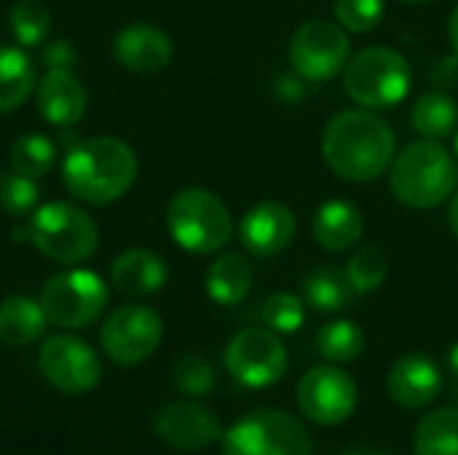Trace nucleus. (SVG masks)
I'll return each instance as SVG.
<instances>
[{
  "label": "nucleus",
  "instance_id": "obj_4",
  "mask_svg": "<svg viewBox=\"0 0 458 455\" xmlns=\"http://www.w3.org/2000/svg\"><path fill=\"white\" fill-rule=\"evenodd\" d=\"M166 228L177 247L193 255L220 252L233 239V217L207 188H182L166 204Z\"/></svg>",
  "mask_w": 458,
  "mask_h": 455
},
{
  "label": "nucleus",
  "instance_id": "obj_28",
  "mask_svg": "<svg viewBox=\"0 0 458 455\" xmlns=\"http://www.w3.org/2000/svg\"><path fill=\"white\" fill-rule=\"evenodd\" d=\"M11 172H19L24 177H43L54 169L56 164V145L38 131L21 134L19 139H13L11 145Z\"/></svg>",
  "mask_w": 458,
  "mask_h": 455
},
{
  "label": "nucleus",
  "instance_id": "obj_13",
  "mask_svg": "<svg viewBox=\"0 0 458 455\" xmlns=\"http://www.w3.org/2000/svg\"><path fill=\"white\" fill-rule=\"evenodd\" d=\"M298 408L319 426H338L357 408V383L335 365L311 367L298 383Z\"/></svg>",
  "mask_w": 458,
  "mask_h": 455
},
{
  "label": "nucleus",
  "instance_id": "obj_7",
  "mask_svg": "<svg viewBox=\"0 0 458 455\" xmlns=\"http://www.w3.org/2000/svg\"><path fill=\"white\" fill-rule=\"evenodd\" d=\"M223 455H317V448L295 416L258 408L223 434Z\"/></svg>",
  "mask_w": 458,
  "mask_h": 455
},
{
  "label": "nucleus",
  "instance_id": "obj_39",
  "mask_svg": "<svg viewBox=\"0 0 458 455\" xmlns=\"http://www.w3.org/2000/svg\"><path fill=\"white\" fill-rule=\"evenodd\" d=\"M448 370H451V375L456 378L458 383V341L451 346V351H448Z\"/></svg>",
  "mask_w": 458,
  "mask_h": 455
},
{
  "label": "nucleus",
  "instance_id": "obj_18",
  "mask_svg": "<svg viewBox=\"0 0 458 455\" xmlns=\"http://www.w3.org/2000/svg\"><path fill=\"white\" fill-rule=\"evenodd\" d=\"M38 110L54 126H72L83 118L89 94L72 70H46L35 83Z\"/></svg>",
  "mask_w": 458,
  "mask_h": 455
},
{
  "label": "nucleus",
  "instance_id": "obj_25",
  "mask_svg": "<svg viewBox=\"0 0 458 455\" xmlns=\"http://www.w3.org/2000/svg\"><path fill=\"white\" fill-rule=\"evenodd\" d=\"M411 121L424 139H445L458 129V105L445 88L419 94Z\"/></svg>",
  "mask_w": 458,
  "mask_h": 455
},
{
  "label": "nucleus",
  "instance_id": "obj_31",
  "mask_svg": "<svg viewBox=\"0 0 458 455\" xmlns=\"http://www.w3.org/2000/svg\"><path fill=\"white\" fill-rule=\"evenodd\" d=\"M260 319L279 335L298 333L306 322V300L293 292H274L260 303Z\"/></svg>",
  "mask_w": 458,
  "mask_h": 455
},
{
  "label": "nucleus",
  "instance_id": "obj_24",
  "mask_svg": "<svg viewBox=\"0 0 458 455\" xmlns=\"http://www.w3.org/2000/svg\"><path fill=\"white\" fill-rule=\"evenodd\" d=\"M38 75L32 59L19 48L0 43V113H11L35 91Z\"/></svg>",
  "mask_w": 458,
  "mask_h": 455
},
{
  "label": "nucleus",
  "instance_id": "obj_12",
  "mask_svg": "<svg viewBox=\"0 0 458 455\" xmlns=\"http://www.w3.org/2000/svg\"><path fill=\"white\" fill-rule=\"evenodd\" d=\"M40 375L64 394H86L102 381V362L97 351L75 335H51L38 354Z\"/></svg>",
  "mask_w": 458,
  "mask_h": 455
},
{
  "label": "nucleus",
  "instance_id": "obj_37",
  "mask_svg": "<svg viewBox=\"0 0 458 455\" xmlns=\"http://www.w3.org/2000/svg\"><path fill=\"white\" fill-rule=\"evenodd\" d=\"M448 38H451L454 54L458 56V5L451 11V19H448Z\"/></svg>",
  "mask_w": 458,
  "mask_h": 455
},
{
  "label": "nucleus",
  "instance_id": "obj_23",
  "mask_svg": "<svg viewBox=\"0 0 458 455\" xmlns=\"http://www.w3.org/2000/svg\"><path fill=\"white\" fill-rule=\"evenodd\" d=\"M46 311L27 295H11L0 303V341L5 346H27L46 330Z\"/></svg>",
  "mask_w": 458,
  "mask_h": 455
},
{
  "label": "nucleus",
  "instance_id": "obj_16",
  "mask_svg": "<svg viewBox=\"0 0 458 455\" xmlns=\"http://www.w3.org/2000/svg\"><path fill=\"white\" fill-rule=\"evenodd\" d=\"M113 54L123 70L137 75H156L169 67L174 56V43L166 29L150 21H134L115 35Z\"/></svg>",
  "mask_w": 458,
  "mask_h": 455
},
{
  "label": "nucleus",
  "instance_id": "obj_20",
  "mask_svg": "<svg viewBox=\"0 0 458 455\" xmlns=\"http://www.w3.org/2000/svg\"><path fill=\"white\" fill-rule=\"evenodd\" d=\"M169 279V268L158 252L150 249H126L110 265V282L121 295L148 298L158 292Z\"/></svg>",
  "mask_w": 458,
  "mask_h": 455
},
{
  "label": "nucleus",
  "instance_id": "obj_10",
  "mask_svg": "<svg viewBox=\"0 0 458 455\" xmlns=\"http://www.w3.org/2000/svg\"><path fill=\"white\" fill-rule=\"evenodd\" d=\"M164 338V322L161 316L140 303H129L115 308L99 333L105 354L121 365V367H134L142 365L156 354Z\"/></svg>",
  "mask_w": 458,
  "mask_h": 455
},
{
  "label": "nucleus",
  "instance_id": "obj_32",
  "mask_svg": "<svg viewBox=\"0 0 458 455\" xmlns=\"http://www.w3.org/2000/svg\"><path fill=\"white\" fill-rule=\"evenodd\" d=\"M172 383L177 392H182L188 397H207L215 389L217 375H215V367L209 359H204L199 354H185L177 359V365L172 370Z\"/></svg>",
  "mask_w": 458,
  "mask_h": 455
},
{
  "label": "nucleus",
  "instance_id": "obj_21",
  "mask_svg": "<svg viewBox=\"0 0 458 455\" xmlns=\"http://www.w3.org/2000/svg\"><path fill=\"white\" fill-rule=\"evenodd\" d=\"M204 284L217 306H239L252 290V265L244 255L225 252L209 265Z\"/></svg>",
  "mask_w": 458,
  "mask_h": 455
},
{
  "label": "nucleus",
  "instance_id": "obj_11",
  "mask_svg": "<svg viewBox=\"0 0 458 455\" xmlns=\"http://www.w3.org/2000/svg\"><path fill=\"white\" fill-rule=\"evenodd\" d=\"M228 373L247 389H268L287 373V349L274 330L247 327L225 349Z\"/></svg>",
  "mask_w": 458,
  "mask_h": 455
},
{
  "label": "nucleus",
  "instance_id": "obj_17",
  "mask_svg": "<svg viewBox=\"0 0 458 455\" xmlns=\"http://www.w3.org/2000/svg\"><path fill=\"white\" fill-rule=\"evenodd\" d=\"M389 397L394 405L405 410H421L432 405L443 389V373L437 362L427 354H405L400 357L386 378Z\"/></svg>",
  "mask_w": 458,
  "mask_h": 455
},
{
  "label": "nucleus",
  "instance_id": "obj_41",
  "mask_svg": "<svg viewBox=\"0 0 458 455\" xmlns=\"http://www.w3.org/2000/svg\"><path fill=\"white\" fill-rule=\"evenodd\" d=\"M454 156H456V161H458V129L454 131Z\"/></svg>",
  "mask_w": 458,
  "mask_h": 455
},
{
  "label": "nucleus",
  "instance_id": "obj_9",
  "mask_svg": "<svg viewBox=\"0 0 458 455\" xmlns=\"http://www.w3.org/2000/svg\"><path fill=\"white\" fill-rule=\"evenodd\" d=\"M352 59L349 32L330 19H309L290 38V64L311 83H325L346 70Z\"/></svg>",
  "mask_w": 458,
  "mask_h": 455
},
{
  "label": "nucleus",
  "instance_id": "obj_27",
  "mask_svg": "<svg viewBox=\"0 0 458 455\" xmlns=\"http://www.w3.org/2000/svg\"><path fill=\"white\" fill-rule=\"evenodd\" d=\"M317 351L330 365H349L362 357L365 351V333L357 322L335 319L325 324L317 335Z\"/></svg>",
  "mask_w": 458,
  "mask_h": 455
},
{
  "label": "nucleus",
  "instance_id": "obj_30",
  "mask_svg": "<svg viewBox=\"0 0 458 455\" xmlns=\"http://www.w3.org/2000/svg\"><path fill=\"white\" fill-rule=\"evenodd\" d=\"M389 274V257L384 255L381 247H360L352 252L349 263H346V276L352 282V287L357 290V295H370L376 292Z\"/></svg>",
  "mask_w": 458,
  "mask_h": 455
},
{
  "label": "nucleus",
  "instance_id": "obj_42",
  "mask_svg": "<svg viewBox=\"0 0 458 455\" xmlns=\"http://www.w3.org/2000/svg\"><path fill=\"white\" fill-rule=\"evenodd\" d=\"M405 3H427V0H405Z\"/></svg>",
  "mask_w": 458,
  "mask_h": 455
},
{
  "label": "nucleus",
  "instance_id": "obj_19",
  "mask_svg": "<svg viewBox=\"0 0 458 455\" xmlns=\"http://www.w3.org/2000/svg\"><path fill=\"white\" fill-rule=\"evenodd\" d=\"M365 233V217L360 212L357 204L352 201H325L314 220H311V236L317 241V247H322L325 252H349L352 247L360 244Z\"/></svg>",
  "mask_w": 458,
  "mask_h": 455
},
{
  "label": "nucleus",
  "instance_id": "obj_15",
  "mask_svg": "<svg viewBox=\"0 0 458 455\" xmlns=\"http://www.w3.org/2000/svg\"><path fill=\"white\" fill-rule=\"evenodd\" d=\"M298 233V220L290 206L279 201L255 204L239 223V241L252 257H276L282 255Z\"/></svg>",
  "mask_w": 458,
  "mask_h": 455
},
{
  "label": "nucleus",
  "instance_id": "obj_40",
  "mask_svg": "<svg viewBox=\"0 0 458 455\" xmlns=\"http://www.w3.org/2000/svg\"><path fill=\"white\" fill-rule=\"evenodd\" d=\"M341 455H392V453H384V451H370V448H360V451H346V453Z\"/></svg>",
  "mask_w": 458,
  "mask_h": 455
},
{
  "label": "nucleus",
  "instance_id": "obj_35",
  "mask_svg": "<svg viewBox=\"0 0 458 455\" xmlns=\"http://www.w3.org/2000/svg\"><path fill=\"white\" fill-rule=\"evenodd\" d=\"M75 48L70 40H54L43 48V64L46 70H72L75 64Z\"/></svg>",
  "mask_w": 458,
  "mask_h": 455
},
{
  "label": "nucleus",
  "instance_id": "obj_1",
  "mask_svg": "<svg viewBox=\"0 0 458 455\" xmlns=\"http://www.w3.org/2000/svg\"><path fill=\"white\" fill-rule=\"evenodd\" d=\"M397 153L392 126L376 110H341L322 131V158L346 182H373L389 172Z\"/></svg>",
  "mask_w": 458,
  "mask_h": 455
},
{
  "label": "nucleus",
  "instance_id": "obj_26",
  "mask_svg": "<svg viewBox=\"0 0 458 455\" xmlns=\"http://www.w3.org/2000/svg\"><path fill=\"white\" fill-rule=\"evenodd\" d=\"M416 455H458V408L429 413L413 432Z\"/></svg>",
  "mask_w": 458,
  "mask_h": 455
},
{
  "label": "nucleus",
  "instance_id": "obj_33",
  "mask_svg": "<svg viewBox=\"0 0 458 455\" xmlns=\"http://www.w3.org/2000/svg\"><path fill=\"white\" fill-rule=\"evenodd\" d=\"M38 198H40V188L35 177H24L19 172H5L0 177V209L8 217L32 215Z\"/></svg>",
  "mask_w": 458,
  "mask_h": 455
},
{
  "label": "nucleus",
  "instance_id": "obj_5",
  "mask_svg": "<svg viewBox=\"0 0 458 455\" xmlns=\"http://www.w3.org/2000/svg\"><path fill=\"white\" fill-rule=\"evenodd\" d=\"M24 236L40 255L62 265L86 263L99 247V228L91 215L67 201H51L32 209Z\"/></svg>",
  "mask_w": 458,
  "mask_h": 455
},
{
  "label": "nucleus",
  "instance_id": "obj_29",
  "mask_svg": "<svg viewBox=\"0 0 458 455\" xmlns=\"http://www.w3.org/2000/svg\"><path fill=\"white\" fill-rule=\"evenodd\" d=\"M8 29L19 46L35 48L51 32V11L40 0H19L8 11Z\"/></svg>",
  "mask_w": 458,
  "mask_h": 455
},
{
  "label": "nucleus",
  "instance_id": "obj_8",
  "mask_svg": "<svg viewBox=\"0 0 458 455\" xmlns=\"http://www.w3.org/2000/svg\"><path fill=\"white\" fill-rule=\"evenodd\" d=\"M107 295V284L102 282L99 274L72 268L46 282L40 292V306L51 324L62 330H81L102 316Z\"/></svg>",
  "mask_w": 458,
  "mask_h": 455
},
{
  "label": "nucleus",
  "instance_id": "obj_2",
  "mask_svg": "<svg viewBox=\"0 0 458 455\" xmlns=\"http://www.w3.org/2000/svg\"><path fill=\"white\" fill-rule=\"evenodd\" d=\"M140 161L131 145L115 137H91L72 145L62 161L64 188L94 206L123 198L137 182Z\"/></svg>",
  "mask_w": 458,
  "mask_h": 455
},
{
  "label": "nucleus",
  "instance_id": "obj_34",
  "mask_svg": "<svg viewBox=\"0 0 458 455\" xmlns=\"http://www.w3.org/2000/svg\"><path fill=\"white\" fill-rule=\"evenodd\" d=\"M384 19V0H335V21L346 32L365 35Z\"/></svg>",
  "mask_w": 458,
  "mask_h": 455
},
{
  "label": "nucleus",
  "instance_id": "obj_22",
  "mask_svg": "<svg viewBox=\"0 0 458 455\" xmlns=\"http://www.w3.org/2000/svg\"><path fill=\"white\" fill-rule=\"evenodd\" d=\"M357 290L352 287L346 268L338 265H317L303 276V300L325 314L344 311L354 303Z\"/></svg>",
  "mask_w": 458,
  "mask_h": 455
},
{
  "label": "nucleus",
  "instance_id": "obj_14",
  "mask_svg": "<svg viewBox=\"0 0 458 455\" xmlns=\"http://www.w3.org/2000/svg\"><path fill=\"white\" fill-rule=\"evenodd\" d=\"M153 432L164 445L180 453L207 451L225 434L220 418L207 405L193 400H177L164 405L153 416Z\"/></svg>",
  "mask_w": 458,
  "mask_h": 455
},
{
  "label": "nucleus",
  "instance_id": "obj_36",
  "mask_svg": "<svg viewBox=\"0 0 458 455\" xmlns=\"http://www.w3.org/2000/svg\"><path fill=\"white\" fill-rule=\"evenodd\" d=\"M429 80L435 83V88H451L458 83V56H445L440 62H435V67L429 70Z\"/></svg>",
  "mask_w": 458,
  "mask_h": 455
},
{
  "label": "nucleus",
  "instance_id": "obj_3",
  "mask_svg": "<svg viewBox=\"0 0 458 455\" xmlns=\"http://www.w3.org/2000/svg\"><path fill=\"white\" fill-rule=\"evenodd\" d=\"M389 185L400 204L408 209H435L458 188V161L440 145V139L411 142L394 156L389 166Z\"/></svg>",
  "mask_w": 458,
  "mask_h": 455
},
{
  "label": "nucleus",
  "instance_id": "obj_6",
  "mask_svg": "<svg viewBox=\"0 0 458 455\" xmlns=\"http://www.w3.org/2000/svg\"><path fill=\"white\" fill-rule=\"evenodd\" d=\"M413 70L405 54L389 46L357 51L344 70L346 94L365 110H389L411 94Z\"/></svg>",
  "mask_w": 458,
  "mask_h": 455
},
{
  "label": "nucleus",
  "instance_id": "obj_38",
  "mask_svg": "<svg viewBox=\"0 0 458 455\" xmlns=\"http://www.w3.org/2000/svg\"><path fill=\"white\" fill-rule=\"evenodd\" d=\"M448 225H451L454 236L458 239V188L456 193L451 196V204H448Z\"/></svg>",
  "mask_w": 458,
  "mask_h": 455
},
{
  "label": "nucleus",
  "instance_id": "obj_43",
  "mask_svg": "<svg viewBox=\"0 0 458 455\" xmlns=\"http://www.w3.org/2000/svg\"><path fill=\"white\" fill-rule=\"evenodd\" d=\"M456 400H458V386H456Z\"/></svg>",
  "mask_w": 458,
  "mask_h": 455
}]
</instances>
